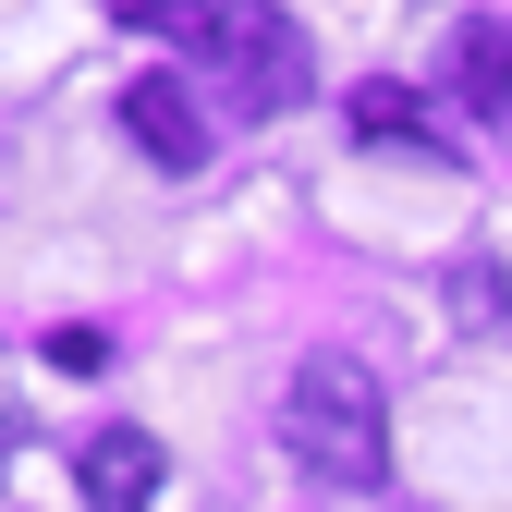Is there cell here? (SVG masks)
Returning <instances> with one entry per match:
<instances>
[{
	"mask_svg": "<svg viewBox=\"0 0 512 512\" xmlns=\"http://www.w3.org/2000/svg\"><path fill=\"white\" fill-rule=\"evenodd\" d=\"M281 452L317 476V488H378L391 476V391H378L366 354H305L293 391H281Z\"/></svg>",
	"mask_w": 512,
	"mask_h": 512,
	"instance_id": "obj_1",
	"label": "cell"
},
{
	"mask_svg": "<svg viewBox=\"0 0 512 512\" xmlns=\"http://www.w3.org/2000/svg\"><path fill=\"white\" fill-rule=\"evenodd\" d=\"M354 135H366V147H403V159H439V122H427V98H403V86H366V98H354Z\"/></svg>",
	"mask_w": 512,
	"mask_h": 512,
	"instance_id": "obj_6",
	"label": "cell"
},
{
	"mask_svg": "<svg viewBox=\"0 0 512 512\" xmlns=\"http://www.w3.org/2000/svg\"><path fill=\"white\" fill-rule=\"evenodd\" d=\"M439 86H452V110H476V122H512V13H464L452 37H439Z\"/></svg>",
	"mask_w": 512,
	"mask_h": 512,
	"instance_id": "obj_3",
	"label": "cell"
},
{
	"mask_svg": "<svg viewBox=\"0 0 512 512\" xmlns=\"http://www.w3.org/2000/svg\"><path fill=\"white\" fill-rule=\"evenodd\" d=\"M122 135H135L159 171H196V159H208V110H196V86L147 74V86H122Z\"/></svg>",
	"mask_w": 512,
	"mask_h": 512,
	"instance_id": "obj_5",
	"label": "cell"
},
{
	"mask_svg": "<svg viewBox=\"0 0 512 512\" xmlns=\"http://www.w3.org/2000/svg\"><path fill=\"white\" fill-rule=\"evenodd\" d=\"M122 25H135V37H171V49H208L220 37V0H122Z\"/></svg>",
	"mask_w": 512,
	"mask_h": 512,
	"instance_id": "obj_7",
	"label": "cell"
},
{
	"mask_svg": "<svg viewBox=\"0 0 512 512\" xmlns=\"http://www.w3.org/2000/svg\"><path fill=\"white\" fill-rule=\"evenodd\" d=\"M220 74H232V98L244 110H293L305 86H317V49H305V25L281 13V0H220Z\"/></svg>",
	"mask_w": 512,
	"mask_h": 512,
	"instance_id": "obj_2",
	"label": "cell"
},
{
	"mask_svg": "<svg viewBox=\"0 0 512 512\" xmlns=\"http://www.w3.org/2000/svg\"><path fill=\"white\" fill-rule=\"evenodd\" d=\"M159 476H171V452H159L147 427H98L86 452H74V488H86L98 512H147V500H159Z\"/></svg>",
	"mask_w": 512,
	"mask_h": 512,
	"instance_id": "obj_4",
	"label": "cell"
}]
</instances>
